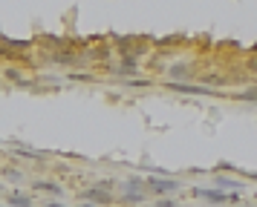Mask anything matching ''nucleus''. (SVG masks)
<instances>
[{
  "label": "nucleus",
  "instance_id": "nucleus-1",
  "mask_svg": "<svg viewBox=\"0 0 257 207\" xmlns=\"http://www.w3.org/2000/svg\"><path fill=\"white\" fill-rule=\"evenodd\" d=\"M84 198H90V204H113V202H116V196L113 193H107L104 187H93V190H87V193H84Z\"/></svg>",
  "mask_w": 257,
  "mask_h": 207
},
{
  "label": "nucleus",
  "instance_id": "nucleus-2",
  "mask_svg": "<svg viewBox=\"0 0 257 207\" xmlns=\"http://www.w3.org/2000/svg\"><path fill=\"white\" fill-rule=\"evenodd\" d=\"M142 198H145V193H142V182L139 178H130V182L124 184V202H127V204H139Z\"/></svg>",
  "mask_w": 257,
  "mask_h": 207
},
{
  "label": "nucleus",
  "instance_id": "nucleus-3",
  "mask_svg": "<svg viewBox=\"0 0 257 207\" xmlns=\"http://www.w3.org/2000/svg\"><path fill=\"white\" fill-rule=\"evenodd\" d=\"M148 187H151L153 193L168 196V193H176V190H179V182H162V178H151V182H148Z\"/></svg>",
  "mask_w": 257,
  "mask_h": 207
},
{
  "label": "nucleus",
  "instance_id": "nucleus-4",
  "mask_svg": "<svg viewBox=\"0 0 257 207\" xmlns=\"http://www.w3.org/2000/svg\"><path fill=\"white\" fill-rule=\"evenodd\" d=\"M194 196H199V198H205V202H211V204H222V202H228V196L220 193V190H194Z\"/></svg>",
  "mask_w": 257,
  "mask_h": 207
},
{
  "label": "nucleus",
  "instance_id": "nucleus-5",
  "mask_svg": "<svg viewBox=\"0 0 257 207\" xmlns=\"http://www.w3.org/2000/svg\"><path fill=\"white\" fill-rule=\"evenodd\" d=\"M32 204H35V202H32L29 193H21V190L9 193V207H32Z\"/></svg>",
  "mask_w": 257,
  "mask_h": 207
},
{
  "label": "nucleus",
  "instance_id": "nucleus-6",
  "mask_svg": "<svg viewBox=\"0 0 257 207\" xmlns=\"http://www.w3.org/2000/svg\"><path fill=\"white\" fill-rule=\"evenodd\" d=\"M32 187H35V190H41V193H49V196H55V198H61V196H64V190H61L58 184H52V182H35Z\"/></svg>",
  "mask_w": 257,
  "mask_h": 207
},
{
  "label": "nucleus",
  "instance_id": "nucleus-7",
  "mask_svg": "<svg viewBox=\"0 0 257 207\" xmlns=\"http://www.w3.org/2000/svg\"><path fill=\"white\" fill-rule=\"evenodd\" d=\"M171 90H176V92H191V95H211L205 86H188V84H171Z\"/></svg>",
  "mask_w": 257,
  "mask_h": 207
},
{
  "label": "nucleus",
  "instance_id": "nucleus-8",
  "mask_svg": "<svg viewBox=\"0 0 257 207\" xmlns=\"http://www.w3.org/2000/svg\"><path fill=\"white\" fill-rule=\"evenodd\" d=\"M3 75H6V78H9V80H15L18 86H26V78H24V75H21V72H18V69H6Z\"/></svg>",
  "mask_w": 257,
  "mask_h": 207
},
{
  "label": "nucleus",
  "instance_id": "nucleus-9",
  "mask_svg": "<svg viewBox=\"0 0 257 207\" xmlns=\"http://www.w3.org/2000/svg\"><path fill=\"white\" fill-rule=\"evenodd\" d=\"M0 44H6V46H12V49H29V40H9V38H0Z\"/></svg>",
  "mask_w": 257,
  "mask_h": 207
},
{
  "label": "nucleus",
  "instance_id": "nucleus-10",
  "mask_svg": "<svg viewBox=\"0 0 257 207\" xmlns=\"http://www.w3.org/2000/svg\"><path fill=\"white\" fill-rule=\"evenodd\" d=\"M55 64H75V55L72 52H58L55 55Z\"/></svg>",
  "mask_w": 257,
  "mask_h": 207
},
{
  "label": "nucleus",
  "instance_id": "nucleus-11",
  "mask_svg": "<svg viewBox=\"0 0 257 207\" xmlns=\"http://www.w3.org/2000/svg\"><path fill=\"white\" fill-rule=\"evenodd\" d=\"M6 176H9V182H12V184L24 182V172H21V170H6Z\"/></svg>",
  "mask_w": 257,
  "mask_h": 207
},
{
  "label": "nucleus",
  "instance_id": "nucleus-12",
  "mask_svg": "<svg viewBox=\"0 0 257 207\" xmlns=\"http://www.w3.org/2000/svg\"><path fill=\"white\" fill-rule=\"evenodd\" d=\"M217 184H220V187H231V190H240V184H237V182H228V178H220Z\"/></svg>",
  "mask_w": 257,
  "mask_h": 207
},
{
  "label": "nucleus",
  "instance_id": "nucleus-13",
  "mask_svg": "<svg viewBox=\"0 0 257 207\" xmlns=\"http://www.w3.org/2000/svg\"><path fill=\"white\" fill-rule=\"evenodd\" d=\"M243 98H245V101H257V90H251V92H243Z\"/></svg>",
  "mask_w": 257,
  "mask_h": 207
},
{
  "label": "nucleus",
  "instance_id": "nucleus-14",
  "mask_svg": "<svg viewBox=\"0 0 257 207\" xmlns=\"http://www.w3.org/2000/svg\"><path fill=\"white\" fill-rule=\"evenodd\" d=\"M156 207H176L174 202H156Z\"/></svg>",
  "mask_w": 257,
  "mask_h": 207
},
{
  "label": "nucleus",
  "instance_id": "nucleus-15",
  "mask_svg": "<svg viewBox=\"0 0 257 207\" xmlns=\"http://www.w3.org/2000/svg\"><path fill=\"white\" fill-rule=\"evenodd\" d=\"M44 207H64V204H61V202H47Z\"/></svg>",
  "mask_w": 257,
  "mask_h": 207
},
{
  "label": "nucleus",
  "instance_id": "nucleus-16",
  "mask_svg": "<svg viewBox=\"0 0 257 207\" xmlns=\"http://www.w3.org/2000/svg\"><path fill=\"white\" fill-rule=\"evenodd\" d=\"M81 207H93V204H90V202H87V204H81Z\"/></svg>",
  "mask_w": 257,
  "mask_h": 207
},
{
  "label": "nucleus",
  "instance_id": "nucleus-17",
  "mask_svg": "<svg viewBox=\"0 0 257 207\" xmlns=\"http://www.w3.org/2000/svg\"><path fill=\"white\" fill-rule=\"evenodd\" d=\"M0 196H3V184H0Z\"/></svg>",
  "mask_w": 257,
  "mask_h": 207
},
{
  "label": "nucleus",
  "instance_id": "nucleus-18",
  "mask_svg": "<svg viewBox=\"0 0 257 207\" xmlns=\"http://www.w3.org/2000/svg\"><path fill=\"white\" fill-rule=\"evenodd\" d=\"M0 207H3V204H0Z\"/></svg>",
  "mask_w": 257,
  "mask_h": 207
}]
</instances>
